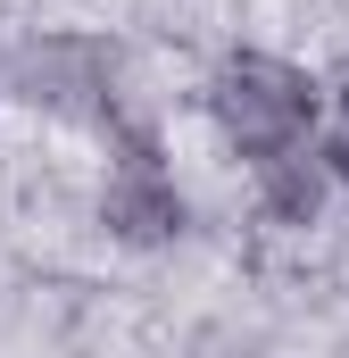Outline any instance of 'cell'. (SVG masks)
<instances>
[{"label":"cell","mask_w":349,"mask_h":358,"mask_svg":"<svg viewBox=\"0 0 349 358\" xmlns=\"http://www.w3.org/2000/svg\"><path fill=\"white\" fill-rule=\"evenodd\" d=\"M17 92L34 100V108H50V117H108L117 108V67H108V50L100 42H34L25 59H17Z\"/></svg>","instance_id":"obj_2"},{"label":"cell","mask_w":349,"mask_h":358,"mask_svg":"<svg viewBox=\"0 0 349 358\" xmlns=\"http://www.w3.org/2000/svg\"><path fill=\"white\" fill-rule=\"evenodd\" d=\"M266 200H274V217H316V167L299 159V150H283V159H266Z\"/></svg>","instance_id":"obj_4"},{"label":"cell","mask_w":349,"mask_h":358,"mask_svg":"<svg viewBox=\"0 0 349 358\" xmlns=\"http://www.w3.org/2000/svg\"><path fill=\"white\" fill-rule=\"evenodd\" d=\"M333 159H341V176H349V92H341V125H333Z\"/></svg>","instance_id":"obj_5"},{"label":"cell","mask_w":349,"mask_h":358,"mask_svg":"<svg viewBox=\"0 0 349 358\" xmlns=\"http://www.w3.org/2000/svg\"><path fill=\"white\" fill-rule=\"evenodd\" d=\"M100 217H108L125 242H167L174 225H183V200H174V183H167V167H158V150H150V134L125 142L117 176H108V192H100Z\"/></svg>","instance_id":"obj_3"},{"label":"cell","mask_w":349,"mask_h":358,"mask_svg":"<svg viewBox=\"0 0 349 358\" xmlns=\"http://www.w3.org/2000/svg\"><path fill=\"white\" fill-rule=\"evenodd\" d=\"M308 117H316V92L299 67H283V59H225V76H216V125L250 150V159H283V150H299V134H308Z\"/></svg>","instance_id":"obj_1"}]
</instances>
